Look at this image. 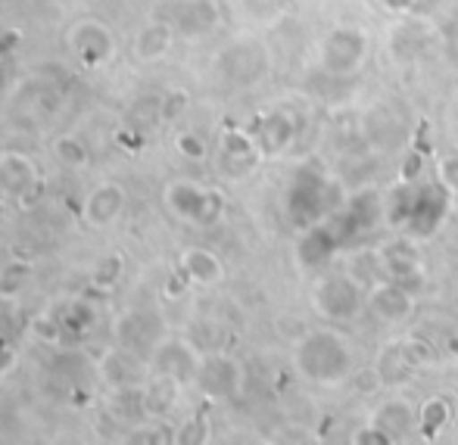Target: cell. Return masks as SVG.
Returning <instances> with one entry per match:
<instances>
[{
	"label": "cell",
	"mask_w": 458,
	"mask_h": 445,
	"mask_svg": "<svg viewBox=\"0 0 458 445\" xmlns=\"http://www.w3.org/2000/svg\"><path fill=\"white\" fill-rule=\"evenodd\" d=\"M437 184H440L449 197H458V156H446L437 163Z\"/></svg>",
	"instance_id": "4dcf8cb0"
},
{
	"label": "cell",
	"mask_w": 458,
	"mask_h": 445,
	"mask_svg": "<svg viewBox=\"0 0 458 445\" xmlns=\"http://www.w3.org/2000/svg\"><path fill=\"white\" fill-rule=\"evenodd\" d=\"M0 190L13 199H25L38 190V169L22 153H0Z\"/></svg>",
	"instance_id": "9a60e30c"
},
{
	"label": "cell",
	"mask_w": 458,
	"mask_h": 445,
	"mask_svg": "<svg viewBox=\"0 0 458 445\" xmlns=\"http://www.w3.org/2000/svg\"><path fill=\"white\" fill-rule=\"evenodd\" d=\"M327 206V187L325 181L312 178V175H300L290 187V197H287V209L296 222H309L315 218L321 209Z\"/></svg>",
	"instance_id": "e0dca14e"
},
{
	"label": "cell",
	"mask_w": 458,
	"mask_h": 445,
	"mask_svg": "<svg viewBox=\"0 0 458 445\" xmlns=\"http://www.w3.org/2000/svg\"><path fill=\"white\" fill-rule=\"evenodd\" d=\"M365 308L384 324H403L415 312V293L409 287H403V283L384 277L365 293Z\"/></svg>",
	"instance_id": "52a82bcc"
},
{
	"label": "cell",
	"mask_w": 458,
	"mask_h": 445,
	"mask_svg": "<svg viewBox=\"0 0 458 445\" xmlns=\"http://www.w3.org/2000/svg\"><path fill=\"white\" fill-rule=\"evenodd\" d=\"M377 262L384 265V274L390 277V281L409 287L411 293H415V290H421L424 281H428L421 259H418V256L411 253L405 243H390V247H384V249H380V259Z\"/></svg>",
	"instance_id": "7c38bea8"
},
{
	"label": "cell",
	"mask_w": 458,
	"mask_h": 445,
	"mask_svg": "<svg viewBox=\"0 0 458 445\" xmlns=\"http://www.w3.org/2000/svg\"><path fill=\"white\" fill-rule=\"evenodd\" d=\"M122 271H125V259L122 256H103L91 271V283L94 290H113L122 281Z\"/></svg>",
	"instance_id": "4316f807"
},
{
	"label": "cell",
	"mask_w": 458,
	"mask_h": 445,
	"mask_svg": "<svg viewBox=\"0 0 458 445\" xmlns=\"http://www.w3.org/2000/svg\"><path fill=\"white\" fill-rule=\"evenodd\" d=\"M197 386L212 402H228V399H234L237 392H241L243 367L237 365V358L225 356V352H212V356H206L203 365H199Z\"/></svg>",
	"instance_id": "8992f818"
},
{
	"label": "cell",
	"mask_w": 458,
	"mask_h": 445,
	"mask_svg": "<svg viewBox=\"0 0 458 445\" xmlns=\"http://www.w3.org/2000/svg\"><path fill=\"white\" fill-rule=\"evenodd\" d=\"M100 374L106 383L119 386V390H140L147 383V367L144 361L134 356L131 349H109L100 361Z\"/></svg>",
	"instance_id": "5bb4252c"
},
{
	"label": "cell",
	"mask_w": 458,
	"mask_h": 445,
	"mask_svg": "<svg viewBox=\"0 0 458 445\" xmlns=\"http://www.w3.org/2000/svg\"><path fill=\"white\" fill-rule=\"evenodd\" d=\"M175 150L182 153V159H191V163H203L206 159V140L193 131H182L175 138Z\"/></svg>",
	"instance_id": "f546056e"
},
{
	"label": "cell",
	"mask_w": 458,
	"mask_h": 445,
	"mask_svg": "<svg viewBox=\"0 0 458 445\" xmlns=\"http://www.w3.org/2000/svg\"><path fill=\"white\" fill-rule=\"evenodd\" d=\"M182 386L184 383H178V380L169 377V374H157V371H153V377L147 380L144 386H140V405H144L150 415H169V411L178 405Z\"/></svg>",
	"instance_id": "ffe728a7"
},
{
	"label": "cell",
	"mask_w": 458,
	"mask_h": 445,
	"mask_svg": "<svg viewBox=\"0 0 458 445\" xmlns=\"http://www.w3.org/2000/svg\"><path fill=\"white\" fill-rule=\"evenodd\" d=\"M165 206L182 222L209 228L225 215V193L216 187L197 184V181H172L165 187Z\"/></svg>",
	"instance_id": "7a4b0ae2"
},
{
	"label": "cell",
	"mask_w": 458,
	"mask_h": 445,
	"mask_svg": "<svg viewBox=\"0 0 458 445\" xmlns=\"http://www.w3.org/2000/svg\"><path fill=\"white\" fill-rule=\"evenodd\" d=\"M178 268H182L184 281L193 283V287H216L225 277L222 259L206 247H187L182 259H178Z\"/></svg>",
	"instance_id": "2e32d148"
},
{
	"label": "cell",
	"mask_w": 458,
	"mask_h": 445,
	"mask_svg": "<svg viewBox=\"0 0 458 445\" xmlns=\"http://www.w3.org/2000/svg\"><path fill=\"white\" fill-rule=\"evenodd\" d=\"M94 324H97V312L91 302H85V299L69 302L66 312H63V331L72 333V337H85Z\"/></svg>",
	"instance_id": "484cf974"
},
{
	"label": "cell",
	"mask_w": 458,
	"mask_h": 445,
	"mask_svg": "<svg viewBox=\"0 0 458 445\" xmlns=\"http://www.w3.org/2000/svg\"><path fill=\"white\" fill-rule=\"evenodd\" d=\"M6 85V69H4V63H0V90H4Z\"/></svg>",
	"instance_id": "d590c367"
},
{
	"label": "cell",
	"mask_w": 458,
	"mask_h": 445,
	"mask_svg": "<svg viewBox=\"0 0 458 445\" xmlns=\"http://www.w3.org/2000/svg\"><path fill=\"white\" fill-rule=\"evenodd\" d=\"M421 175H424V156L421 153H409L403 159V165H399V178H403L405 187H411Z\"/></svg>",
	"instance_id": "d6a6232c"
},
{
	"label": "cell",
	"mask_w": 458,
	"mask_h": 445,
	"mask_svg": "<svg viewBox=\"0 0 458 445\" xmlns=\"http://www.w3.org/2000/svg\"><path fill=\"white\" fill-rule=\"evenodd\" d=\"M66 44L75 54V60L88 69L106 66L115 56V38L100 19H81L66 31Z\"/></svg>",
	"instance_id": "5b68a950"
},
{
	"label": "cell",
	"mask_w": 458,
	"mask_h": 445,
	"mask_svg": "<svg viewBox=\"0 0 458 445\" xmlns=\"http://www.w3.org/2000/svg\"><path fill=\"white\" fill-rule=\"evenodd\" d=\"M256 144H259V153L266 159H275V156H284V153L293 147L296 140V119L293 113L287 109H272L259 119L256 125Z\"/></svg>",
	"instance_id": "30bf717a"
},
{
	"label": "cell",
	"mask_w": 458,
	"mask_h": 445,
	"mask_svg": "<svg viewBox=\"0 0 458 445\" xmlns=\"http://www.w3.org/2000/svg\"><path fill=\"white\" fill-rule=\"evenodd\" d=\"M29 333L38 340V343L44 346H60L63 343V324L56 318H50V315H38V318H31L29 324Z\"/></svg>",
	"instance_id": "83f0119b"
},
{
	"label": "cell",
	"mask_w": 458,
	"mask_h": 445,
	"mask_svg": "<svg viewBox=\"0 0 458 445\" xmlns=\"http://www.w3.org/2000/svg\"><path fill=\"white\" fill-rule=\"evenodd\" d=\"M187 109H191V94H187L184 88H169L163 94V103H159V115H163V122H178Z\"/></svg>",
	"instance_id": "f1b7e54d"
},
{
	"label": "cell",
	"mask_w": 458,
	"mask_h": 445,
	"mask_svg": "<svg viewBox=\"0 0 458 445\" xmlns=\"http://www.w3.org/2000/svg\"><path fill=\"white\" fill-rule=\"evenodd\" d=\"M352 386H356L362 396H374V392H380V386H384V374H380L377 367H356Z\"/></svg>",
	"instance_id": "1f68e13d"
},
{
	"label": "cell",
	"mask_w": 458,
	"mask_h": 445,
	"mask_svg": "<svg viewBox=\"0 0 458 445\" xmlns=\"http://www.w3.org/2000/svg\"><path fill=\"white\" fill-rule=\"evenodd\" d=\"M334 247H337V234L334 231H309L306 240L300 243V256L306 265H318V262H325L327 256L334 253Z\"/></svg>",
	"instance_id": "cb8c5ba5"
},
{
	"label": "cell",
	"mask_w": 458,
	"mask_h": 445,
	"mask_svg": "<svg viewBox=\"0 0 458 445\" xmlns=\"http://www.w3.org/2000/svg\"><path fill=\"white\" fill-rule=\"evenodd\" d=\"M222 153L228 163H259V144H256V134H247L241 131V128H228V131L222 134Z\"/></svg>",
	"instance_id": "7402d4cb"
},
{
	"label": "cell",
	"mask_w": 458,
	"mask_h": 445,
	"mask_svg": "<svg viewBox=\"0 0 458 445\" xmlns=\"http://www.w3.org/2000/svg\"><path fill=\"white\" fill-rule=\"evenodd\" d=\"M374 424L384 433H390L393 442H399L418 430V408L405 402V399H390V402H384L374 411Z\"/></svg>",
	"instance_id": "ac0fdd59"
},
{
	"label": "cell",
	"mask_w": 458,
	"mask_h": 445,
	"mask_svg": "<svg viewBox=\"0 0 458 445\" xmlns=\"http://www.w3.org/2000/svg\"><path fill=\"white\" fill-rule=\"evenodd\" d=\"M368 60V35L356 25H337L321 41V66L334 79H350Z\"/></svg>",
	"instance_id": "277c9868"
},
{
	"label": "cell",
	"mask_w": 458,
	"mask_h": 445,
	"mask_svg": "<svg viewBox=\"0 0 458 445\" xmlns=\"http://www.w3.org/2000/svg\"><path fill=\"white\" fill-rule=\"evenodd\" d=\"M399 361L405 367H415V371H430V367L440 365V352L430 340L424 337H405L399 343Z\"/></svg>",
	"instance_id": "603a6c76"
},
{
	"label": "cell",
	"mask_w": 458,
	"mask_h": 445,
	"mask_svg": "<svg viewBox=\"0 0 458 445\" xmlns=\"http://www.w3.org/2000/svg\"><path fill=\"white\" fill-rule=\"evenodd\" d=\"M172 29L187 38H199L218 25V10L212 0H172Z\"/></svg>",
	"instance_id": "4fadbf2b"
},
{
	"label": "cell",
	"mask_w": 458,
	"mask_h": 445,
	"mask_svg": "<svg viewBox=\"0 0 458 445\" xmlns=\"http://www.w3.org/2000/svg\"><path fill=\"white\" fill-rule=\"evenodd\" d=\"M16 365H19L16 346H13L6 337H0V377H6V374H10Z\"/></svg>",
	"instance_id": "e575fe53"
},
{
	"label": "cell",
	"mask_w": 458,
	"mask_h": 445,
	"mask_svg": "<svg viewBox=\"0 0 458 445\" xmlns=\"http://www.w3.org/2000/svg\"><path fill=\"white\" fill-rule=\"evenodd\" d=\"M312 308L318 318L331 321V324H350L362 315L365 293L359 290V281L346 274L321 277L312 290Z\"/></svg>",
	"instance_id": "3957f363"
},
{
	"label": "cell",
	"mask_w": 458,
	"mask_h": 445,
	"mask_svg": "<svg viewBox=\"0 0 458 445\" xmlns=\"http://www.w3.org/2000/svg\"><path fill=\"white\" fill-rule=\"evenodd\" d=\"M125 203H128L125 187L115 184V181H103V184H97L85 197L81 215H85V222L94 224V228H109V224H115L122 218Z\"/></svg>",
	"instance_id": "8fae6325"
},
{
	"label": "cell",
	"mask_w": 458,
	"mask_h": 445,
	"mask_svg": "<svg viewBox=\"0 0 458 445\" xmlns=\"http://www.w3.org/2000/svg\"><path fill=\"white\" fill-rule=\"evenodd\" d=\"M352 442L356 445H390L393 440H390V433H384V430L377 427V424H368V427L352 433Z\"/></svg>",
	"instance_id": "836d02e7"
},
{
	"label": "cell",
	"mask_w": 458,
	"mask_h": 445,
	"mask_svg": "<svg viewBox=\"0 0 458 445\" xmlns=\"http://www.w3.org/2000/svg\"><path fill=\"white\" fill-rule=\"evenodd\" d=\"M293 367L315 386H344L356 374V352L337 331H312L296 343Z\"/></svg>",
	"instance_id": "6da1fadb"
},
{
	"label": "cell",
	"mask_w": 458,
	"mask_h": 445,
	"mask_svg": "<svg viewBox=\"0 0 458 445\" xmlns=\"http://www.w3.org/2000/svg\"><path fill=\"white\" fill-rule=\"evenodd\" d=\"M54 159L66 169H85L88 165V147L81 138L75 134H63V138L54 140Z\"/></svg>",
	"instance_id": "d4e9b609"
},
{
	"label": "cell",
	"mask_w": 458,
	"mask_h": 445,
	"mask_svg": "<svg viewBox=\"0 0 458 445\" xmlns=\"http://www.w3.org/2000/svg\"><path fill=\"white\" fill-rule=\"evenodd\" d=\"M199 365H203L199 352L193 349L187 340H178V337L163 340V343L157 346V352H153V371L169 374L178 383H197Z\"/></svg>",
	"instance_id": "9c48e42d"
},
{
	"label": "cell",
	"mask_w": 458,
	"mask_h": 445,
	"mask_svg": "<svg viewBox=\"0 0 458 445\" xmlns=\"http://www.w3.org/2000/svg\"><path fill=\"white\" fill-rule=\"evenodd\" d=\"M0 315H4V302H0Z\"/></svg>",
	"instance_id": "8d00e7d4"
},
{
	"label": "cell",
	"mask_w": 458,
	"mask_h": 445,
	"mask_svg": "<svg viewBox=\"0 0 458 445\" xmlns=\"http://www.w3.org/2000/svg\"><path fill=\"white\" fill-rule=\"evenodd\" d=\"M175 29L172 22H147L134 38V60L138 63H159L172 50Z\"/></svg>",
	"instance_id": "d6986e66"
},
{
	"label": "cell",
	"mask_w": 458,
	"mask_h": 445,
	"mask_svg": "<svg viewBox=\"0 0 458 445\" xmlns=\"http://www.w3.org/2000/svg\"><path fill=\"white\" fill-rule=\"evenodd\" d=\"M446 197L449 193L443 187H430L421 193H409V215H405L403 228L411 237H430L437 234L446 212Z\"/></svg>",
	"instance_id": "ba28073f"
},
{
	"label": "cell",
	"mask_w": 458,
	"mask_h": 445,
	"mask_svg": "<svg viewBox=\"0 0 458 445\" xmlns=\"http://www.w3.org/2000/svg\"><path fill=\"white\" fill-rule=\"evenodd\" d=\"M453 417H455V408L446 396H430V399H424L421 408H418V430H421L428 440H437V436L453 424Z\"/></svg>",
	"instance_id": "44dd1931"
}]
</instances>
